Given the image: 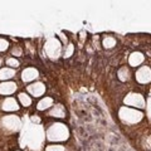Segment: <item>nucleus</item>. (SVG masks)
<instances>
[{
  "instance_id": "obj_1",
  "label": "nucleus",
  "mask_w": 151,
  "mask_h": 151,
  "mask_svg": "<svg viewBox=\"0 0 151 151\" xmlns=\"http://www.w3.org/2000/svg\"><path fill=\"white\" fill-rule=\"evenodd\" d=\"M125 105L131 106V107H136V108H144L146 107V101L142 94L140 93H130L127 94V97L125 98Z\"/></svg>"
},
{
  "instance_id": "obj_2",
  "label": "nucleus",
  "mask_w": 151,
  "mask_h": 151,
  "mask_svg": "<svg viewBox=\"0 0 151 151\" xmlns=\"http://www.w3.org/2000/svg\"><path fill=\"white\" fill-rule=\"evenodd\" d=\"M136 81L141 84H147L151 82V68L147 65H141L135 73Z\"/></svg>"
},
{
  "instance_id": "obj_3",
  "label": "nucleus",
  "mask_w": 151,
  "mask_h": 151,
  "mask_svg": "<svg viewBox=\"0 0 151 151\" xmlns=\"http://www.w3.org/2000/svg\"><path fill=\"white\" fill-rule=\"evenodd\" d=\"M145 62V55L141 52H134L129 57V63L131 67H141V64Z\"/></svg>"
},
{
  "instance_id": "obj_4",
  "label": "nucleus",
  "mask_w": 151,
  "mask_h": 151,
  "mask_svg": "<svg viewBox=\"0 0 151 151\" xmlns=\"http://www.w3.org/2000/svg\"><path fill=\"white\" fill-rule=\"evenodd\" d=\"M28 92L34 97H40L42 94L45 92V86L43 83H33L30 86H28Z\"/></svg>"
},
{
  "instance_id": "obj_5",
  "label": "nucleus",
  "mask_w": 151,
  "mask_h": 151,
  "mask_svg": "<svg viewBox=\"0 0 151 151\" xmlns=\"http://www.w3.org/2000/svg\"><path fill=\"white\" fill-rule=\"evenodd\" d=\"M23 81L25 82H29V81H33V79H35L38 77V70L34 69V68H27L23 70Z\"/></svg>"
},
{
  "instance_id": "obj_6",
  "label": "nucleus",
  "mask_w": 151,
  "mask_h": 151,
  "mask_svg": "<svg viewBox=\"0 0 151 151\" xmlns=\"http://www.w3.org/2000/svg\"><path fill=\"white\" fill-rule=\"evenodd\" d=\"M17 89V84L15 83H3L0 84V93L3 94H12L13 92H15Z\"/></svg>"
},
{
  "instance_id": "obj_7",
  "label": "nucleus",
  "mask_w": 151,
  "mask_h": 151,
  "mask_svg": "<svg viewBox=\"0 0 151 151\" xmlns=\"http://www.w3.org/2000/svg\"><path fill=\"white\" fill-rule=\"evenodd\" d=\"M52 105H53V100H52L50 97H45V98H43L39 103H38V106H37V108L39 111H44V110H47V108H49V107H52Z\"/></svg>"
},
{
  "instance_id": "obj_8",
  "label": "nucleus",
  "mask_w": 151,
  "mask_h": 151,
  "mask_svg": "<svg viewBox=\"0 0 151 151\" xmlns=\"http://www.w3.org/2000/svg\"><path fill=\"white\" fill-rule=\"evenodd\" d=\"M116 43H117V42H116V39H115V38H113L112 35H107L105 39L102 40V45L105 47L106 49H111V48H113V47L116 45Z\"/></svg>"
},
{
  "instance_id": "obj_9",
  "label": "nucleus",
  "mask_w": 151,
  "mask_h": 151,
  "mask_svg": "<svg viewBox=\"0 0 151 151\" xmlns=\"http://www.w3.org/2000/svg\"><path fill=\"white\" fill-rule=\"evenodd\" d=\"M130 69L127 68V67H122L120 70H119V78L121 79L122 82H126V81H129V79L131 78V76H130Z\"/></svg>"
},
{
  "instance_id": "obj_10",
  "label": "nucleus",
  "mask_w": 151,
  "mask_h": 151,
  "mask_svg": "<svg viewBox=\"0 0 151 151\" xmlns=\"http://www.w3.org/2000/svg\"><path fill=\"white\" fill-rule=\"evenodd\" d=\"M15 76V72L10 68H4L0 70V79H9Z\"/></svg>"
},
{
  "instance_id": "obj_11",
  "label": "nucleus",
  "mask_w": 151,
  "mask_h": 151,
  "mask_svg": "<svg viewBox=\"0 0 151 151\" xmlns=\"http://www.w3.org/2000/svg\"><path fill=\"white\" fill-rule=\"evenodd\" d=\"M54 115H57L55 117H64L65 112H64V108L62 105H57L53 107V110L50 111V116H54Z\"/></svg>"
},
{
  "instance_id": "obj_12",
  "label": "nucleus",
  "mask_w": 151,
  "mask_h": 151,
  "mask_svg": "<svg viewBox=\"0 0 151 151\" xmlns=\"http://www.w3.org/2000/svg\"><path fill=\"white\" fill-rule=\"evenodd\" d=\"M6 105V107H4L5 110H9V111H13V110H18V103L14 98H8L4 102V106Z\"/></svg>"
},
{
  "instance_id": "obj_13",
  "label": "nucleus",
  "mask_w": 151,
  "mask_h": 151,
  "mask_svg": "<svg viewBox=\"0 0 151 151\" xmlns=\"http://www.w3.org/2000/svg\"><path fill=\"white\" fill-rule=\"evenodd\" d=\"M19 100H20L22 105L25 106V107H28V106L32 105V98L28 96L27 93H20V94H19Z\"/></svg>"
},
{
  "instance_id": "obj_14",
  "label": "nucleus",
  "mask_w": 151,
  "mask_h": 151,
  "mask_svg": "<svg viewBox=\"0 0 151 151\" xmlns=\"http://www.w3.org/2000/svg\"><path fill=\"white\" fill-rule=\"evenodd\" d=\"M45 151H64V146L62 145H49Z\"/></svg>"
},
{
  "instance_id": "obj_15",
  "label": "nucleus",
  "mask_w": 151,
  "mask_h": 151,
  "mask_svg": "<svg viewBox=\"0 0 151 151\" xmlns=\"http://www.w3.org/2000/svg\"><path fill=\"white\" fill-rule=\"evenodd\" d=\"M73 50H74V47H73V44H68L67 45V49L64 50V58H69L70 55H72V53H73Z\"/></svg>"
},
{
  "instance_id": "obj_16",
  "label": "nucleus",
  "mask_w": 151,
  "mask_h": 151,
  "mask_svg": "<svg viewBox=\"0 0 151 151\" xmlns=\"http://www.w3.org/2000/svg\"><path fill=\"white\" fill-rule=\"evenodd\" d=\"M6 64H8V65H10V67H13V68L19 67V62H18L15 58H9V59L6 60Z\"/></svg>"
},
{
  "instance_id": "obj_17",
  "label": "nucleus",
  "mask_w": 151,
  "mask_h": 151,
  "mask_svg": "<svg viewBox=\"0 0 151 151\" xmlns=\"http://www.w3.org/2000/svg\"><path fill=\"white\" fill-rule=\"evenodd\" d=\"M6 48H8V43L5 40L0 39V50H5Z\"/></svg>"
}]
</instances>
